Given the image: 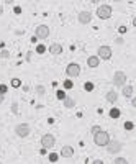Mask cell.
Segmentation results:
<instances>
[{
	"label": "cell",
	"instance_id": "obj_13",
	"mask_svg": "<svg viewBox=\"0 0 136 164\" xmlns=\"http://www.w3.org/2000/svg\"><path fill=\"white\" fill-rule=\"evenodd\" d=\"M98 64H100V58L98 56H90L87 59V66L89 67H98Z\"/></svg>",
	"mask_w": 136,
	"mask_h": 164
},
{
	"label": "cell",
	"instance_id": "obj_26",
	"mask_svg": "<svg viewBox=\"0 0 136 164\" xmlns=\"http://www.w3.org/2000/svg\"><path fill=\"white\" fill-rule=\"evenodd\" d=\"M36 92H38L39 95H44V87H43V85H38V87H36Z\"/></svg>",
	"mask_w": 136,
	"mask_h": 164
},
{
	"label": "cell",
	"instance_id": "obj_2",
	"mask_svg": "<svg viewBox=\"0 0 136 164\" xmlns=\"http://www.w3.org/2000/svg\"><path fill=\"white\" fill-rule=\"evenodd\" d=\"M97 17L100 20H108L111 17V7L110 5H100L97 8Z\"/></svg>",
	"mask_w": 136,
	"mask_h": 164
},
{
	"label": "cell",
	"instance_id": "obj_36",
	"mask_svg": "<svg viewBox=\"0 0 136 164\" xmlns=\"http://www.w3.org/2000/svg\"><path fill=\"white\" fill-rule=\"evenodd\" d=\"M2 13H3V7L0 5V15H2Z\"/></svg>",
	"mask_w": 136,
	"mask_h": 164
},
{
	"label": "cell",
	"instance_id": "obj_11",
	"mask_svg": "<svg viewBox=\"0 0 136 164\" xmlns=\"http://www.w3.org/2000/svg\"><path fill=\"white\" fill-rule=\"evenodd\" d=\"M59 156L61 157H72L74 156V148H72V146H64V148L61 149V153H59Z\"/></svg>",
	"mask_w": 136,
	"mask_h": 164
},
{
	"label": "cell",
	"instance_id": "obj_32",
	"mask_svg": "<svg viewBox=\"0 0 136 164\" xmlns=\"http://www.w3.org/2000/svg\"><path fill=\"white\" fill-rule=\"evenodd\" d=\"M12 107H13V108H12V110H13V113H18V110H17V104H13Z\"/></svg>",
	"mask_w": 136,
	"mask_h": 164
},
{
	"label": "cell",
	"instance_id": "obj_30",
	"mask_svg": "<svg viewBox=\"0 0 136 164\" xmlns=\"http://www.w3.org/2000/svg\"><path fill=\"white\" fill-rule=\"evenodd\" d=\"M7 90H8V87H7L5 84H2V85H0V92H2L3 95H5V94H7Z\"/></svg>",
	"mask_w": 136,
	"mask_h": 164
},
{
	"label": "cell",
	"instance_id": "obj_38",
	"mask_svg": "<svg viewBox=\"0 0 136 164\" xmlns=\"http://www.w3.org/2000/svg\"><path fill=\"white\" fill-rule=\"evenodd\" d=\"M5 3H13V0H5Z\"/></svg>",
	"mask_w": 136,
	"mask_h": 164
},
{
	"label": "cell",
	"instance_id": "obj_35",
	"mask_svg": "<svg viewBox=\"0 0 136 164\" xmlns=\"http://www.w3.org/2000/svg\"><path fill=\"white\" fill-rule=\"evenodd\" d=\"M2 102H3V94L0 92V104H2Z\"/></svg>",
	"mask_w": 136,
	"mask_h": 164
},
{
	"label": "cell",
	"instance_id": "obj_19",
	"mask_svg": "<svg viewBox=\"0 0 136 164\" xmlns=\"http://www.w3.org/2000/svg\"><path fill=\"white\" fill-rule=\"evenodd\" d=\"M56 97H58V100H64L67 95H66L64 90H58V92H56Z\"/></svg>",
	"mask_w": 136,
	"mask_h": 164
},
{
	"label": "cell",
	"instance_id": "obj_23",
	"mask_svg": "<svg viewBox=\"0 0 136 164\" xmlns=\"http://www.w3.org/2000/svg\"><path fill=\"white\" fill-rule=\"evenodd\" d=\"M58 157H59V154L51 153V154H49V161H51V163H56V161H58Z\"/></svg>",
	"mask_w": 136,
	"mask_h": 164
},
{
	"label": "cell",
	"instance_id": "obj_18",
	"mask_svg": "<svg viewBox=\"0 0 136 164\" xmlns=\"http://www.w3.org/2000/svg\"><path fill=\"white\" fill-rule=\"evenodd\" d=\"M62 85H64V89H67V90L74 87V84H72V80H71V79H67V80H64V82H62Z\"/></svg>",
	"mask_w": 136,
	"mask_h": 164
},
{
	"label": "cell",
	"instance_id": "obj_10",
	"mask_svg": "<svg viewBox=\"0 0 136 164\" xmlns=\"http://www.w3.org/2000/svg\"><path fill=\"white\" fill-rule=\"evenodd\" d=\"M79 23H82V25H89L92 21V13L90 12H87V10H84V12H80L79 13Z\"/></svg>",
	"mask_w": 136,
	"mask_h": 164
},
{
	"label": "cell",
	"instance_id": "obj_4",
	"mask_svg": "<svg viewBox=\"0 0 136 164\" xmlns=\"http://www.w3.org/2000/svg\"><path fill=\"white\" fill-rule=\"evenodd\" d=\"M15 135L20 138H26L30 135V125L28 123H20L15 126Z\"/></svg>",
	"mask_w": 136,
	"mask_h": 164
},
{
	"label": "cell",
	"instance_id": "obj_39",
	"mask_svg": "<svg viewBox=\"0 0 136 164\" xmlns=\"http://www.w3.org/2000/svg\"><path fill=\"white\" fill-rule=\"evenodd\" d=\"M133 25L136 26V17H135V18H133Z\"/></svg>",
	"mask_w": 136,
	"mask_h": 164
},
{
	"label": "cell",
	"instance_id": "obj_34",
	"mask_svg": "<svg viewBox=\"0 0 136 164\" xmlns=\"http://www.w3.org/2000/svg\"><path fill=\"white\" fill-rule=\"evenodd\" d=\"M131 105H133V107H135V108H136V97L133 98V100H131Z\"/></svg>",
	"mask_w": 136,
	"mask_h": 164
},
{
	"label": "cell",
	"instance_id": "obj_9",
	"mask_svg": "<svg viewBox=\"0 0 136 164\" xmlns=\"http://www.w3.org/2000/svg\"><path fill=\"white\" fill-rule=\"evenodd\" d=\"M34 35H36L39 39H46L48 36H49V28H48L46 25H39V26H36Z\"/></svg>",
	"mask_w": 136,
	"mask_h": 164
},
{
	"label": "cell",
	"instance_id": "obj_3",
	"mask_svg": "<svg viewBox=\"0 0 136 164\" xmlns=\"http://www.w3.org/2000/svg\"><path fill=\"white\" fill-rule=\"evenodd\" d=\"M54 143H56V138L52 136L51 133H46V135H43V138H41V146H43V148H46V149H51V148H54Z\"/></svg>",
	"mask_w": 136,
	"mask_h": 164
},
{
	"label": "cell",
	"instance_id": "obj_14",
	"mask_svg": "<svg viewBox=\"0 0 136 164\" xmlns=\"http://www.w3.org/2000/svg\"><path fill=\"white\" fill-rule=\"evenodd\" d=\"M133 92H135V89H133L131 85H126V84L123 85V95H125L126 98H131V97H133Z\"/></svg>",
	"mask_w": 136,
	"mask_h": 164
},
{
	"label": "cell",
	"instance_id": "obj_16",
	"mask_svg": "<svg viewBox=\"0 0 136 164\" xmlns=\"http://www.w3.org/2000/svg\"><path fill=\"white\" fill-rule=\"evenodd\" d=\"M62 102H64V107H66V108H74V107H76V100H74L72 97H66Z\"/></svg>",
	"mask_w": 136,
	"mask_h": 164
},
{
	"label": "cell",
	"instance_id": "obj_8",
	"mask_svg": "<svg viewBox=\"0 0 136 164\" xmlns=\"http://www.w3.org/2000/svg\"><path fill=\"white\" fill-rule=\"evenodd\" d=\"M66 74H67L69 77H77L79 74H80V66L71 62V64L67 66V69H66Z\"/></svg>",
	"mask_w": 136,
	"mask_h": 164
},
{
	"label": "cell",
	"instance_id": "obj_27",
	"mask_svg": "<svg viewBox=\"0 0 136 164\" xmlns=\"http://www.w3.org/2000/svg\"><path fill=\"white\" fill-rule=\"evenodd\" d=\"M0 56H2V58H10V52L7 51V49H2V52H0Z\"/></svg>",
	"mask_w": 136,
	"mask_h": 164
},
{
	"label": "cell",
	"instance_id": "obj_7",
	"mask_svg": "<svg viewBox=\"0 0 136 164\" xmlns=\"http://www.w3.org/2000/svg\"><path fill=\"white\" fill-rule=\"evenodd\" d=\"M98 58L103 59V61H108L111 58V48L110 46H100L98 48Z\"/></svg>",
	"mask_w": 136,
	"mask_h": 164
},
{
	"label": "cell",
	"instance_id": "obj_33",
	"mask_svg": "<svg viewBox=\"0 0 136 164\" xmlns=\"http://www.w3.org/2000/svg\"><path fill=\"white\" fill-rule=\"evenodd\" d=\"M117 44H123V39H121V38H117Z\"/></svg>",
	"mask_w": 136,
	"mask_h": 164
},
{
	"label": "cell",
	"instance_id": "obj_20",
	"mask_svg": "<svg viewBox=\"0 0 136 164\" xmlns=\"http://www.w3.org/2000/svg\"><path fill=\"white\" fill-rule=\"evenodd\" d=\"M20 85H21V80H20V79H12V87H15V89H18Z\"/></svg>",
	"mask_w": 136,
	"mask_h": 164
},
{
	"label": "cell",
	"instance_id": "obj_5",
	"mask_svg": "<svg viewBox=\"0 0 136 164\" xmlns=\"http://www.w3.org/2000/svg\"><path fill=\"white\" fill-rule=\"evenodd\" d=\"M121 148H123V144L120 143V141H117V139H113V141H108V144H107V151L110 153V154H118L120 151H121Z\"/></svg>",
	"mask_w": 136,
	"mask_h": 164
},
{
	"label": "cell",
	"instance_id": "obj_31",
	"mask_svg": "<svg viewBox=\"0 0 136 164\" xmlns=\"http://www.w3.org/2000/svg\"><path fill=\"white\" fill-rule=\"evenodd\" d=\"M13 12L17 13V15H20V13H21V8H20V7H15V10H13Z\"/></svg>",
	"mask_w": 136,
	"mask_h": 164
},
{
	"label": "cell",
	"instance_id": "obj_1",
	"mask_svg": "<svg viewBox=\"0 0 136 164\" xmlns=\"http://www.w3.org/2000/svg\"><path fill=\"white\" fill-rule=\"evenodd\" d=\"M108 141H110V135L103 130H100L98 133L94 135V143L97 144V146H107Z\"/></svg>",
	"mask_w": 136,
	"mask_h": 164
},
{
	"label": "cell",
	"instance_id": "obj_25",
	"mask_svg": "<svg viewBox=\"0 0 136 164\" xmlns=\"http://www.w3.org/2000/svg\"><path fill=\"white\" fill-rule=\"evenodd\" d=\"M36 51H38V52H39V54H43V52H44V51H46V46H44V44H39V46H38V48H36Z\"/></svg>",
	"mask_w": 136,
	"mask_h": 164
},
{
	"label": "cell",
	"instance_id": "obj_28",
	"mask_svg": "<svg viewBox=\"0 0 136 164\" xmlns=\"http://www.w3.org/2000/svg\"><path fill=\"white\" fill-rule=\"evenodd\" d=\"M126 31H128V28H126V26H123V25L118 28V33H120V35H125Z\"/></svg>",
	"mask_w": 136,
	"mask_h": 164
},
{
	"label": "cell",
	"instance_id": "obj_21",
	"mask_svg": "<svg viewBox=\"0 0 136 164\" xmlns=\"http://www.w3.org/2000/svg\"><path fill=\"white\" fill-rule=\"evenodd\" d=\"M84 89H85L87 92H92V90H94V84H92V82H85V84H84Z\"/></svg>",
	"mask_w": 136,
	"mask_h": 164
},
{
	"label": "cell",
	"instance_id": "obj_24",
	"mask_svg": "<svg viewBox=\"0 0 136 164\" xmlns=\"http://www.w3.org/2000/svg\"><path fill=\"white\" fill-rule=\"evenodd\" d=\"M113 163H115V164H126V163H128V161H126L125 157H117V159H115Z\"/></svg>",
	"mask_w": 136,
	"mask_h": 164
},
{
	"label": "cell",
	"instance_id": "obj_22",
	"mask_svg": "<svg viewBox=\"0 0 136 164\" xmlns=\"http://www.w3.org/2000/svg\"><path fill=\"white\" fill-rule=\"evenodd\" d=\"M135 128V125H133V122H125V130H133Z\"/></svg>",
	"mask_w": 136,
	"mask_h": 164
},
{
	"label": "cell",
	"instance_id": "obj_29",
	"mask_svg": "<svg viewBox=\"0 0 136 164\" xmlns=\"http://www.w3.org/2000/svg\"><path fill=\"white\" fill-rule=\"evenodd\" d=\"M102 130V128H100V126H97V125H95V126H92V130H90V133L92 135H95V133H98V131Z\"/></svg>",
	"mask_w": 136,
	"mask_h": 164
},
{
	"label": "cell",
	"instance_id": "obj_15",
	"mask_svg": "<svg viewBox=\"0 0 136 164\" xmlns=\"http://www.w3.org/2000/svg\"><path fill=\"white\" fill-rule=\"evenodd\" d=\"M107 100L110 102V104H117V100H118V94L115 90H110L108 94H107Z\"/></svg>",
	"mask_w": 136,
	"mask_h": 164
},
{
	"label": "cell",
	"instance_id": "obj_6",
	"mask_svg": "<svg viewBox=\"0 0 136 164\" xmlns=\"http://www.w3.org/2000/svg\"><path fill=\"white\" fill-rule=\"evenodd\" d=\"M113 84L117 85V87H123L126 84V74L123 71H117L115 76H113Z\"/></svg>",
	"mask_w": 136,
	"mask_h": 164
},
{
	"label": "cell",
	"instance_id": "obj_37",
	"mask_svg": "<svg viewBox=\"0 0 136 164\" xmlns=\"http://www.w3.org/2000/svg\"><path fill=\"white\" fill-rule=\"evenodd\" d=\"M92 3H98V2H100V0H90Z\"/></svg>",
	"mask_w": 136,
	"mask_h": 164
},
{
	"label": "cell",
	"instance_id": "obj_17",
	"mask_svg": "<svg viewBox=\"0 0 136 164\" xmlns=\"http://www.w3.org/2000/svg\"><path fill=\"white\" fill-rule=\"evenodd\" d=\"M120 115H121V112L118 110V108H111V110H110V117L111 118H118Z\"/></svg>",
	"mask_w": 136,
	"mask_h": 164
},
{
	"label": "cell",
	"instance_id": "obj_12",
	"mask_svg": "<svg viewBox=\"0 0 136 164\" xmlns=\"http://www.w3.org/2000/svg\"><path fill=\"white\" fill-rule=\"evenodd\" d=\"M49 52H51V54H54V56H58V54H61V52H62V46L59 44V43H54V44L49 46Z\"/></svg>",
	"mask_w": 136,
	"mask_h": 164
}]
</instances>
